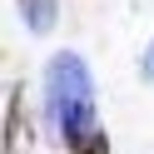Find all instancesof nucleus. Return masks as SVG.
Instances as JSON below:
<instances>
[{"mask_svg": "<svg viewBox=\"0 0 154 154\" xmlns=\"http://www.w3.org/2000/svg\"><path fill=\"white\" fill-rule=\"evenodd\" d=\"M20 15H25V25H30L35 35H45V30L55 25V0H25Z\"/></svg>", "mask_w": 154, "mask_h": 154, "instance_id": "2", "label": "nucleus"}, {"mask_svg": "<svg viewBox=\"0 0 154 154\" xmlns=\"http://www.w3.org/2000/svg\"><path fill=\"white\" fill-rule=\"evenodd\" d=\"M45 114L70 154H109V139L94 114V85L80 55L60 50L45 65Z\"/></svg>", "mask_w": 154, "mask_h": 154, "instance_id": "1", "label": "nucleus"}, {"mask_svg": "<svg viewBox=\"0 0 154 154\" xmlns=\"http://www.w3.org/2000/svg\"><path fill=\"white\" fill-rule=\"evenodd\" d=\"M20 144V85H10V109H5V154Z\"/></svg>", "mask_w": 154, "mask_h": 154, "instance_id": "3", "label": "nucleus"}, {"mask_svg": "<svg viewBox=\"0 0 154 154\" xmlns=\"http://www.w3.org/2000/svg\"><path fill=\"white\" fill-rule=\"evenodd\" d=\"M144 65H149V80H154V45H149V55H144Z\"/></svg>", "mask_w": 154, "mask_h": 154, "instance_id": "4", "label": "nucleus"}, {"mask_svg": "<svg viewBox=\"0 0 154 154\" xmlns=\"http://www.w3.org/2000/svg\"><path fill=\"white\" fill-rule=\"evenodd\" d=\"M20 5H25V0H20Z\"/></svg>", "mask_w": 154, "mask_h": 154, "instance_id": "5", "label": "nucleus"}]
</instances>
